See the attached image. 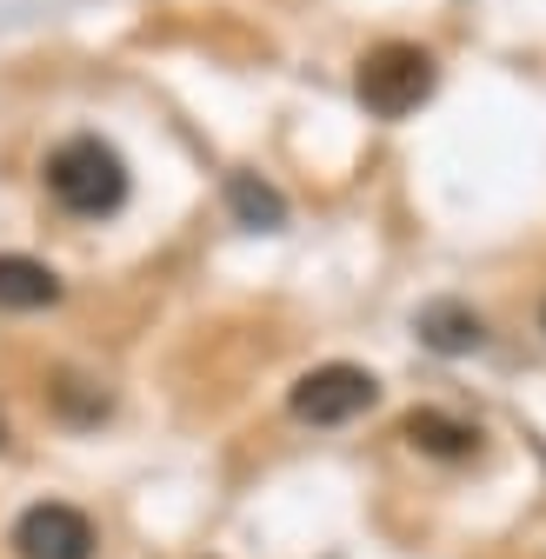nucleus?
<instances>
[{
    "instance_id": "obj_8",
    "label": "nucleus",
    "mask_w": 546,
    "mask_h": 559,
    "mask_svg": "<svg viewBox=\"0 0 546 559\" xmlns=\"http://www.w3.org/2000/svg\"><path fill=\"white\" fill-rule=\"evenodd\" d=\"M227 200H234V214H240L247 227H281V221H287V206H281V193H273V187H260L253 174H240V180L227 187Z\"/></svg>"
},
{
    "instance_id": "obj_1",
    "label": "nucleus",
    "mask_w": 546,
    "mask_h": 559,
    "mask_svg": "<svg viewBox=\"0 0 546 559\" xmlns=\"http://www.w3.org/2000/svg\"><path fill=\"white\" fill-rule=\"evenodd\" d=\"M47 193L81 221H100L127 200V160L107 147L100 133H74L47 154Z\"/></svg>"
},
{
    "instance_id": "obj_6",
    "label": "nucleus",
    "mask_w": 546,
    "mask_h": 559,
    "mask_svg": "<svg viewBox=\"0 0 546 559\" xmlns=\"http://www.w3.org/2000/svg\"><path fill=\"white\" fill-rule=\"evenodd\" d=\"M406 440H414L420 453H440V460H460V453H473V440H480V433H473L466 427V419H453V413H414V419H406Z\"/></svg>"
},
{
    "instance_id": "obj_4",
    "label": "nucleus",
    "mask_w": 546,
    "mask_h": 559,
    "mask_svg": "<svg viewBox=\"0 0 546 559\" xmlns=\"http://www.w3.org/2000/svg\"><path fill=\"white\" fill-rule=\"evenodd\" d=\"M94 520L67 500H40L14 520V552L21 559H94Z\"/></svg>"
},
{
    "instance_id": "obj_2",
    "label": "nucleus",
    "mask_w": 546,
    "mask_h": 559,
    "mask_svg": "<svg viewBox=\"0 0 546 559\" xmlns=\"http://www.w3.org/2000/svg\"><path fill=\"white\" fill-rule=\"evenodd\" d=\"M360 107L380 114V120H406L427 94H434V53L406 47V40H387L360 60Z\"/></svg>"
},
{
    "instance_id": "obj_9",
    "label": "nucleus",
    "mask_w": 546,
    "mask_h": 559,
    "mask_svg": "<svg viewBox=\"0 0 546 559\" xmlns=\"http://www.w3.org/2000/svg\"><path fill=\"white\" fill-rule=\"evenodd\" d=\"M0 447H8V427H0Z\"/></svg>"
},
{
    "instance_id": "obj_7",
    "label": "nucleus",
    "mask_w": 546,
    "mask_h": 559,
    "mask_svg": "<svg viewBox=\"0 0 546 559\" xmlns=\"http://www.w3.org/2000/svg\"><path fill=\"white\" fill-rule=\"evenodd\" d=\"M420 333L440 346V354H466V346H480V320H473L466 307H427Z\"/></svg>"
},
{
    "instance_id": "obj_5",
    "label": "nucleus",
    "mask_w": 546,
    "mask_h": 559,
    "mask_svg": "<svg viewBox=\"0 0 546 559\" xmlns=\"http://www.w3.org/2000/svg\"><path fill=\"white\" fill-rule=\"evenodd\" d=\"M54 300H60L54 266H40L27 253H0V307H8V313H34V307H54Z\"/></svg>"
},
{
    "instance_id": "obj_3",
    "label": "nucleus",
    "mask_w": 546,
    "mask_h": 559,
    "mask_svg": "<svg viewBox=\"0 0 546 559\" xmlns=\"http://www.w3.org/2000/svg\"><path fill=\"white\" fill-rule=\"evenodd\" d=\"M373 373L333 360V367H313L294 380V419H307V427H347V419H360L373 406Z\"/></svg>"
}]
</instances>
